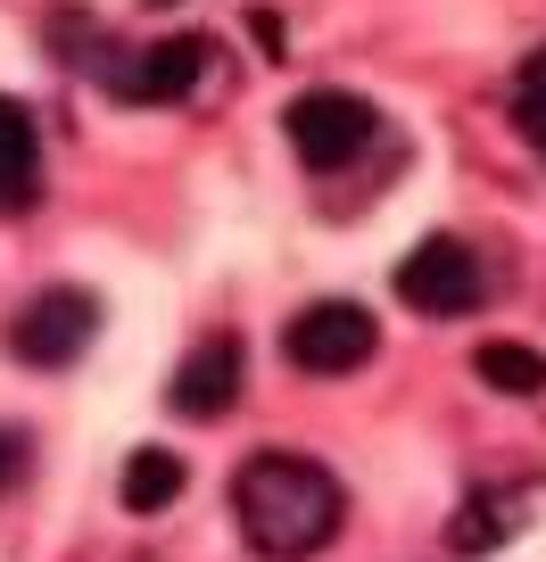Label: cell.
Listing matches in <instances>:
<instances>
[{
	"instance_id": "3",
	"label": "cell",
	"mask_w": 546,
	"mask_h": 562,
	"mask_svg": "<svg viewBox=\"0 0 546 562\" xmlns=\"http://www.w3.org/2000/svg\"><path fill=\"white\" fill-rule=\"evenodd\" d=\"M398 299L414 306L423 323H456L480 306V257L456 240V232H431L398 257Z\"/></svg>"
},
{
	"instance_id": "13",
	"label": "cell",
	"mask_w": 546,
	"mask_h": 562,
	"mask_svg": "<svg viewBox=\"0 0 546 562\" xmlns=\"http://www.w3.org/2000/svg\"><path fill=\"white\" fill-rule=\"evenodd\" d=\"M9 472H18V439H0V480H9Z\"/></svg>"
},
{
	"instance_id": "12",
	"label": "cell",
	"mask_w": 546,
	"mask_h": 562,
	"mask_svg": "<svg viewBox=\"0 0 546 562\" xmlns=\"http://www.w3.org/2000/svg\"><path fill=\"white\" fill-rule=\"evenodd\" d=\"M513 116H522V133L546 149V50L522 58V83H513Z\"/></svg>"
},
{
	"instance_id": "11",
	"label": "cell",
	"mask_w": 546,
	"mask_h": 562,
	"mask_svg": "<svg viewBox=\"0 0 546 562\" xmlns=\"http://www.w3.org/2000/svg\"><path fill=\"white\" fill-rule=\"evenodd\" d=\"M505 521H513V496H497V488H480L472 505L447 521V546L456 554H497V538H505Z\"/></svg>"
},
{
	"instance_id": "8",
	"label": "cell",
	"mask_w": 546,
	"mask_h": 562,
	"mask_svg": "<svg viewBox=\"0 0 546 562\" xmlns=\"http://www.w3.org/2000/svg\"><path fill=\"white\" fill-rule=\"evenodd\" d=\"M199 75H208V42H199V34H166L158 50L133 67V83H124V91H133V100H191Z\"/></svg>"
},
{
	"instance_id": "5",
	"label": "cell",
	"mask_w": 546,
	"mask_h": 562,
	"mask_svg": "<svg viewBox=\"0 0 546 562\" xmlns=\"http://www.w3.org/2000/svg\"><path fill=\"white\" fill-rule=\"evenodd\" d=\"M282 133H290V149H299L307 166H348L381 140V116H372V100H356V91H299V100L282 108Z\"/></svg>"
},
{
	"instance_id": "6",
	"label": "cell",
	"mask_w": 546,
	"mask_h": 562,
	"mask_svg": "<svg viewBox=\"0 0 546 562\" xmlns=\"http://www.w3.org/2000/svg\"><path fill=\"white\" fill-rule=\"evenodd\" d=\"M232 397H241V339L215 331V339H199L191 364L175 372V414H191V422H224V414H232Z\"/></svg>"
},
{
	"instance_id": "7",
	"label": "cell",
	"mask_w": 546,
	"mask_h": 562,
	"mask_svg": "<svg viewBox=\"0 0 546 562\" xmlns=\"http://www.w3.org/2000/svg\"><path fill=\"white\" fill-rule=\"evenodd\" d=\"M42 199V133L25 100H0V215H25Z\"/></svg>"
},
{
	"instance_id": "10",
	"label": "cell",
	"mask_w": 546,
	"mask_h": 562,
	"mask_svg": "<svg viewBox=\"0 0 546 562\" xmlns=\"http://www.w3.org/2000/svg\"><path fill=\"white\" fill-rule=\"evenodd\" d=\"M124 513H166L182 496V463L166 447H142V456H124V480H116Z\"/></svg>"
},
{
	"instance_id": "9",
	"label": "cell",
	"mask_w": 546,
	"mask_h": 562,
	"mask_svg": "<svg viewBox=\"0 0 546 562\" xmlns=\"http://www.w3.org/2000/svg\"><path fill=\"white\" fill-rule=\"evenodd\" d=\"M472 372L497 389V397H538V389H546V356L522 348V339H480V348H472Z\"/></svg>"
},
{
	"instance_id": "2",
	"label": "cell",
	"mask_w": 546,
	"mask_h": 562,
	"mask_svg": "<svg viewBox=\"0 0 546 562\" xmlns=\"http://www.w3.org/2000/svg\"><path fill=\"white\" fill-rule=\"evenodd\" d=\"M372 348H381V323H372L365 306H348V299L307 306V315H290V331H282V356L307 372V381H348V372L372 364Z\"/></svg>"
},
{
	"instance_id": "1",
	"label": "cell",
	"mask_w": 546,
	"mask_h": 562,
	"mask_svg": "<svg viewBox=\"0 0 546 562\" xmlns=\"http://www.w3.org/2000/svg\"><path fill=\"white\" fill-rule=\"evenodd\" d=\"M232 521H241V538L265 562H307L339 538L348 496H339V480L315 456H282L274 447V456H248L232 472Z\"/></svg>"
},
{
	"instance_id": "4",
	"label": "cell",
	"mask_w": 546,
	"mask_h": 562,
	"mask_svg": "<svg viewBox=\"0 0 546 562\" xmlns=\"http://www.w3.org/2000/svg\"><path fill=\"white\" fill-rule=\"evenodd\" d=\"M91 339H100V299H91V290H75V281H58V290L25 299L18 323H9V348H18V364H34V372L75 364Z\"/></svg>"
}]
</instances>
